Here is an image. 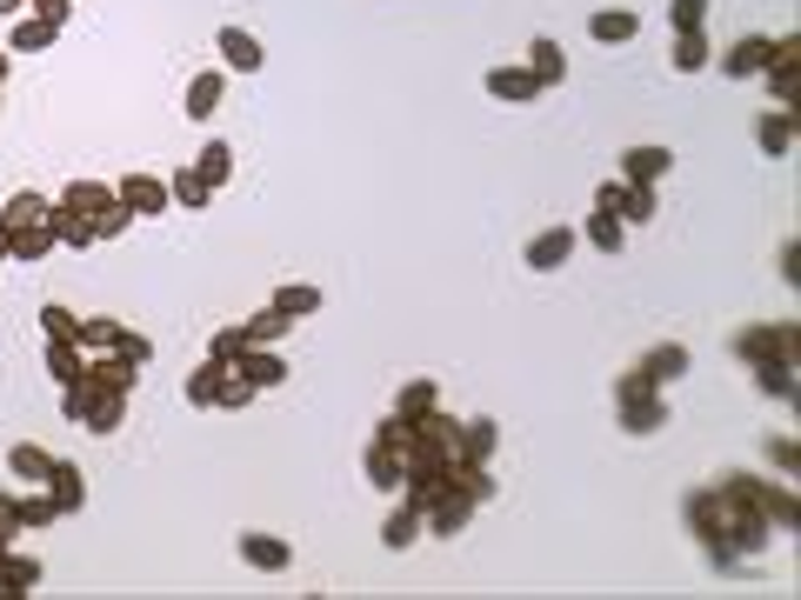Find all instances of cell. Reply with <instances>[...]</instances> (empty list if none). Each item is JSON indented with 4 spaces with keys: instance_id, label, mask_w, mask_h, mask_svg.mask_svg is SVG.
Here are the masks:
<instances>
[{
    "instance_id": "cell-1",
    "label": "cell",
    "mask_w": 801,
    "mask_h": 600,
    "mask_svg": "<svg viewBox=\"0 0 801 600\" xmlns=\"http://www.w3.org/2000/svg\"><path fill=\"white\" fill-rule=\"evenodd\" d=\"M729 354L749 361V367H762V361H789V367H801V327L795 321H782V327H742V334L729 341Z\"/></svg>"
},
{
    "instance_id": "cell-2",
    "label": "cell",
    "mask_w": 801,
    "mask_h": 600,
    "mask_svg": "<svg viewBox=\"0 0 801 600\" xmlns=\"http://www.w3.org/2000/svg\"><path fill=\"white\" fill-rule=\"evenodd\" d=\"M595 207H602V214H615L622 227H648V220H655V187H628V180H608V187L595 194Z\"/></svg>"
},
{
    "instance_id": "cell-3",
    "label": "cell",
    "mask_w": 801,
    "mask_h": 600,
    "mask_svg": "<svg viewBox=\"0 0 801 600\" xmlns=\"http://www.w3.org/2000/svg\"><path fill=\"white\" fill-rule=\"evenodd\" d=\"M114 194L127 200V214H134V220H160V214L174 207V194H167V180H160V174H127Z\"/></svg>"
},
{
    "instance_id": "cell-4",
    "label": "cell",
    "mask_w": 801,
    "mask_h": 600,
    "mask_svg": "<svg viewBox=\"0 0 801 600\" xmlns=\"http://www.w3.org/2000/svg\"><path fill=\"white\" fill-rule=\"evenodd\" d=\"M795 134H801V107H769V114L755 120V147H762L769 160H789V154H795Z\"/></svg>"
},
{
    "instance_id": "cell-5",
    "label": "cell",
    "mask_w": 801,
    "mask_h": 600,
    "mask_svg": "<svg viewBox=\"0 0 801 600\" xmlns=\"http://www.w3.org/2000/svg\"><path fill=\"white\" fill-rule=\"evenodd\" d=\"M575 247H582V234H575V227H541V234L528 240V254H521V260H528L535 274H555V267H568V260H575Z\"/></svg>"
},
{
    "instance_id": "cell-6",
    "label": "cell",
    "mask_w": 801,
    "mask_h": 600,
    "mask_svg": "<svg viewBox=\"0 0 801 600\" xmlns=\"http://www.w3.org/2000/svg\"><path fill=\"white\" fill-rule=\"evenodd\" d=\"M214 53H221V67H227V73H261V67H267L261 40H254L247 27H221V33H214Z\"/></svg>"
},
{
    "instance_id": "cell-7",
    "label": "cell",
    "mask_w": 801,
    "mask_h": 600,
    "mask_svg": "<svg viewBox=\"0 0 801 600\" xmlns=\"http://www.w3.org/2000/svg\"><path fill=\"white\" fill-rule=\"evenodd\" d=\"M221 100H227V67H201V73L187 80V107H180V114L207 127V120L221 114Z\"/></svg>"
},
{
    "instance_id": "cell-8",
    "label": "cell",
    "mask_w": 801,
    "mask_h": 600,
    "mask_svg": "<svg viewBox=\"0 0 801 600\" xmlns=\"http://www.w3.org/2000/svg\"><path fill=\"white\" fill-rule=\"evenodd\" d=\"M488 94H495L501 107H535V100H541L548 87H541V80H535L528 67H488Z\"/></svg>"
},
{
    "instance_id": "cell-9",
    "label": "cell",
    "mask_w": 801,
    "mask_h": 600,
    "mask_svg": "<svg viewBox=\"0 0 801 600\" xmlns=\"http://www.w3.org/2000/svg\"><path fill=\"white\" fill-rule=\"evenodd\" d=\"M227 374H241V381H247V387L261 394V387H281V381H287V361H281L274 347H241Z\"/></svg>"
},
{
    "instance_id": "cell-10",
    "label": "cell",
    "mask_w": 801,
    "mask_h": 600,
    "mask_svg": "<svg viewBox=\"0 0 801 600\" xmlns=\"http://www.w3.org/2000/svg\"><path fill=\"white\" fill-rule=\"evenodd\" d=\"M668 167H675V154L648 140V147H628V154H622V174H615V180H628V187H655Z\"/></svg>"
},
{
    "instance_id": "cell-11",
    "label": "cell",
    "mask_w": 801,
    "mask_h": 600,
    "mask_svg": "<svg viewBox=\"0 0 801 600\" xmlns=\"http://www.w3.org/2000/svg\"><path fill=\"white\" fill-rule=\"evenodd\" d=\"M87 387H94V381H87ZM120 421H127V394H114V387H94V394H87V414H80V434H100V441H107Z\"/></svg>"
},
{
    "instance_id": "cell-12",
    "label": "cell",
    "mask_w": 801,
    "mask_h": 600,
    "mask_svg": "<svg viewBox=\"0 0 801 600\" xmlns=\"http://www.w3.org/2000/svg\"><path fill=\"white\" fill-rule=\"evenodd\" d=\"M615 421H622V434H662V427H668V401H662V394L615 401Z\"/></svg>"
},
{
    "instance_id": "cell-13",
    "label": "cell",
    "mask_w": 801,
    "mask_h": 600,
    "mask_svg": "<svg viewBox=\"0 0 801 600\" xmlns=\"http://www.w3.org/2000/svg\"><path fill=\"white\" fill-rule=\"evenodd\" d=\"M40 488H47V494H53V508H60V521H67V514H80V508H87V474H80V468H74V461H53V468H47V481H40Z\"/></svg>"
},
{
    "instance_id": "cell-14",
    "label": "cell",
    "mask_w": 801,
    "mask_h": 600,
    "mask_svg": "<svg viewBox=\"0 0 801 600\" xmlns=\"http://www.w3.org/2000/svg\"><path fill=\"white\" fill-rule=\"evenodd\" d=\"M234 548H241V561H247L254 574H287V568H294V548L274 541V534H241Z\"/></svg>"
},
{
    "instance_id": "cell-15",
    "label": "cell",
    "mask_w": 801,
    "mask_h": 600,
    "mask_svg": "<svg viewBox=\"0 0 801 600\" xmlns=\"http://www.w3.org/2000/svg\"><path fill=\"white\" fill-rule=\"evenodd\" d=\"M755 508L769 514V528H775V534H795V528H801V501L789 494V481H762V488H755Z\"/></svg>"
},
{
    "instance_id": "cell-16",
    "label": "cell",
    "mask_w": 801,
    "mask_h": 600,
    "mask_svg": "<svg viewBox=\"0 0 801 600\" xmlns=\"http://www.w3.org/2000/svg\"><path fill=\"white\" fill-rule=\"evenodd\" d=\"M762 67H769V33H742V40L722 53V73H729V80H755Z\"/></svg>"
},
{
    "instance_id": "cell-17",
    "label": "cell",
    "mask_w": 801,
    "mask_h": 600,
    "mask_svg": "<svg viewBox=\"0 0 801 600\" xmlns=\"http://www.w3.org/2000/svg\"><path fill=\"white\" fill-rule=\"evenodd\" d=\"M87 381H94V387H114V394H134L140 367H134L127 354H114V347H107V354H87Z\"/></svg>"
},
{
    "instance_id": "cell-18",
    "label": "cell",
    "mask_w": 801,
    "mask_h": 600,
    "mask_svg": "<svg viewBox=\"0 0 801 600\" xmlns=\"http://www.w3.org/2000/svg\"><path fill=\"white\" fill-rule=\"evenodd\" d=\"M361 474H368V488H374V494H401V474H408V461H401L394 447H374V441H368V454H361Z\"/></svg>"
},
{
    "instance_id": "cell-19",
    "label": "cell",
    "mask_w": 801,
    "mask_h": 600,
    "mask_svg": "<svg viewBox=\"0 0 801 600\" xmlns=\"http://www.w3.org/2000/svg\"><path fill=\"white\" fill-rule=\"evenodd\" d=\"M475 514H481V508H475V501H461V494L448 488V494H441V501L428 508V534H434V541H455V534H461V528H468Z\"/></svg>"
},
{
    "instance_id": "cell-20",
    "label": "cell",
    "mask_w": 801,
    "mask_h": 600,
    "mask_svg": "<svg viewBox=\"0 0 801 600\" xmlns=\"http://www.w3.org/2000/svg\"><path fill=\"white\" fill-rule=\"evenodd\" d=\"M421 534H428V514H421V508H408V501L381 521V548H388V554H408Z\"/></svg>"
},
{
    "instance_id": "cell-21",
    "label": "cell",
    "mask_w": 801,
    "mask_h": 600,
    "mask_svg": "<svg viewBox=\"0 0 801 600\" xmlns=\"http://www.w3.org/2000/svg\"><path fill=\"white\" fill-rule=\"evenodd\" d=\"M33 588H40V561L7 548V554H0V600H27Z\"/></svg>"
},
{
    "instance_id": "cell-22",
    "label": "cell",
    "mask_w": 801,
    "mask_h": 600,
    "mask_svg": "<svg viewBox=\"0 0 801 600\" xmlns=\"http://www.w3.org/2000/svg\"><path fill=\"white\" fill-rule=\"evenodd\" d=\"M114 200H120V194H114L107 180H67V187H60V207H67V214H80V220H94V214H100V207H114Z\"/></svg>"
},
{
    "instance_id": "cell-23",
    "label": "cell",
    "mask_w": 801,
    "mask_h": 600,
    "mask_svg": "<svg viewBox=\"0 0 801 600\" xmlns=\"http://www.w3.org/2000/svg\"><path fill=\"white\" fill-rule=\"evenodd\" d=\"M53 214V200L47 194H33V187H20V194H7V207H0V227L7 234H20V227H40Z\"/></svg>"
},
{
    "instance_id": "cell-24",
    "label": "cell",
    "mask_w": 801,
    "mask_h": 600,
    "mask_svg": "<svg viewBox=\"0 0 801 600\" xmlns=\"http://www.w3.org/2000/svg\"><path fill=\"white\" fill-rule=\"evenodd\" d=\"M635 367H642L655 387H668V381H682V374H688V347H682V341H662V347H648Z\"/></svg>"
},
{
    "instance_id": "cell-25",
    "label": "cell",
    "mask_w": 801,
    "mask_h": 600,
    "mask_svg": "<svg viewBox=\"0 0 801 600\" xmlns=\"http://www.w3.org/2000/svg\"><path fill=\"white\" fill-rule=\"evenodd\" d=\"M448 488H455L461 501H475V508L495 501V474H488V461H455V468H448Z\"/></svg>"
},
{
    "instance_id": "cell-26",
    "label": "cell",
    "mask_w": 801,
    "mask_h": 600,
    "mask_svg": "<svg viewBox=\"0 0 801 600\" xmlns=\"http://www.w3.org/2000/svg\"><path fill=\"white\" fill-rule=\"evenodd\" d=\"M588 33H595L602 47H628V40L642 33V13H628V7H602V13L588 20Z\"/></svg>"
},
{
    "instance_id": "cell-27",
    "label": "cell",
    "mask_w": 801,
    "mask_h": 600,
    "mask_svg": "<svg viewBox=\"0 0 801 600\" xmlns=\"http://www.w3.org/2000/svg\"><path fill=\"white\" fill-rule=\"evenodd\" d=\"M521 67H528L541 87H561V80H568V53H561V40H548V33L528 47V60H521Z\"/></svg>"
},
{
    "instance_id": "cell-28",
    "label": "cell",
    "mask_w": 801,
    "mask_h": 600,
    "mask_svg": "<svg viewBox=\"0 0 801 600\" xmlns=\"http://www.w3.org/2000/svg\"><path fill=\"white\" fill-rule=\"evenodd\" d=\"M495 447H501V421H488V414L461 421V454L455 461H495Z\"/></svg>"
},
{
    "instance_id": "cell-29",
    "label": "cell",
    "mask_w": 801,
    "mask_h": 600,
    "mask_svg": "<svg viewBox=\"0 0 801 600\" xmlns=\"http://www.w3.org/2000/svg\"><path fill=\"white\" fill-rule=\"evenodd\" d=\"M755 387H762L769 401H782V407H801V381H795L789 361H762V367H755Z\"/></svg>"
},
{
    "instance_id": "cell-30",
    "label": "cell",
    "mask_w": 801,
    "mask_h": 600,
    "mask_svg": "<svg viewBox=\"0 0 801 600\" xmlns=\"http://www.w3.org/2000/svg\"><path fill=\"white\" fill-rule=\"evenodd\" d=\"M187 167H194V174H201V180H207V187L221 194V187L234 180V147H227V140H207V147H201V154H194Z\"/></svg>"
},
{
    "instance_id": "cell-31",
    "label": "cell",
    "mask_w": 801,
    "mask_h": 600,
    "mask_svg": "<svg viewBox=\"0 0 801 600\" xmlns=\"http://www.w3.org/2000/svg\"><path fill=\"white\" fill-rule=\"evenodd\" d=\"M167 194H174V207H187V214H207V207H214V187H207L194 167H174V174H167Z\"/></svg>"
},
{
    "instance_id": "cell-32",
    "label": "cell",
    "mask_w": 801,
    "mask_h": 600,
    "mask_svg": "<svg viewBox=\"0 0 801 600\" xmlns=\"http://www.w3.org/2000/svg\"><path fill=\"white\" fill-rule=\"evenodd\" d=\"M47 374H53V387L87 381V354H80V341H47Z\"/></svg>"
},
{
    "instance_id": "cell-33",
    "label": "cell",
    "mask_w": 801,
    "mask_h": 600,
    "mask_svg": "<svg viewBox=\"0 0 801 600\" xmlns=\"http://www.w3.org/2000/svg\"><path fill=\"white\" fill-rule=\"evenodd\" d=\"M47 468H53V454H47V447H33V441H20V447H7V474H13V481H27V488H40V481H47Z\"/></svg>"
},
{
    "instance_id": "cell-34",
    "label": "cell",
    "mask_w": 801,
    "mask_h": 600,
    "mask_svg": "<svg viewBox=\"0 0 801 600\" xmlns=\"http://www.w3.org/2000/svg\"><path fill=\"white\" fill-rule=\"evenodd\" d=\"M53 40H60V27H53V20H40V13H27V20H13L7 53H40V47H53Z\"/></svg>"
},
{
    "instance_id": "cell-35",
    "label": "cell",
    "mask_w": 801,
    "mask_h": 600,
    "mask_svg": "<svg viewBox=\"0 0 801 600\" xmlns=\"http://www.w3.org/2000/svg\"><path fill=\"white\" fill-rule=\"evenodd\" d=\"M709 60H715V47H709V33H702V27H695V33H675V53H668V67H675V73H702Z\"/></svg>"
},
{
    "instance_id": "cell-36",
    "label": "cell",
    "mask_w": 801,
    "mask_h": 600,
    "mask_svg": "<svg viewBox=\"0 0 801 600\" xmlns=\"http://www.w3.org/2000/svg\"><path fill=\"white\" fill-rule=\"evenodd\" d=\"M428 407H441V387L428 381V374H414V381H401V394H394V414H428Z\"/></svg>"
},
{
    "instance_id": "cell-37",
    "label": "cell",
    "mask_w": 801,
    "mask_h": 600,
    "mask_svg": "<svg viewBox=\"0 0 801 600\" xmlns=\"http://www.w3.org/2000/svg\"><path fill=\"white\" fill-rule=\"evenodd\" d=\"M47 227H53V240H60V247H94V220H80V214H67L60 200H53V214H47Z\"/></svg>"
},
{
    "instance_id": "cell-38",
    "label": "cell",
    "mask_w": 801,
    "mask_h": 600,
    "mask_svg": "<svg viewBox=\"0 0 801 600\" xmlns=\"http://www.w3.org/2000/svg\"><path fill=\"white\" fill-rule=\"evenodd\" d=\"M582 234H588V247H595V254H622V240H628V227H622L615 214H602V207L588 214V227H582Z\"/></svg>"
},
{
    "instance_id": "cell-39",
    "label": "cell",
    "mask_w": 801,
    "mask_h": 600,
    "mask_svg": "<svg viewBox=\"0 0 801 600\" xmlns=\"http://www.w3.org/2000/svg\"><path fill=\"white\" fill-rule=\"evenodd\" d=\"M53 247H60V240H53V227L40 220V227H20V234H13V254H7V260H27V267H33V260H47Z\"/></svg>"
},
{
    "instance_id": "cell-40",
    "label": "cell",
    "mask_w": 801,
    "mask_h": 600,
    "mask_svg": "<svg viewBox=\"0 0 801 600\" xmlns=\"http://www.w3.org/2000/svg\"><path fill=\"white\" fill-rule=\"evenodd\" d=\"M267 307H281L287 321H307V314H321V287H301V281H294V287H274Z\"/></svg>"
},
{
    "instance_id": "cell-41",
    "label": "cell",
    "mask_w": 801,
    "mask_h": 600,
    "mask_svg": "<svg viewBox=\"0 0 801 600\" xmlns=\"http://www.w3.org/2000/svg\"><path fill=\"white\" fill-rule=\"evenodd\" d=\"M287 327H294V321H287L281 307H261L254 321H241V334H247V347H274V341H281Z\"/></svg>"
},
{
    "instance_id": "cell-42",
    "label": "cell",
    "mask_w": 801,
    "mask_h": 600,
    "mask_svg": "<svg viewBox=\"0 0 801 600\" xmlns=\"http://www.w3.org/2000/svg\"><path fill=\"white\" fill-rule=\"evenodd\" d=\"M120 341V321L114 314H80V354H107Z\"/></svg>"
},
{
    "instance_id": "cell-43",
    "label": "cell",
    "mask_w": 801,
    "mask_h": 600,
    "mask_svg": "<svg viewBox=\"0 0 801 600\" xmlns=\"http://www.w3.org/2000/svg\"><path fill=\"white\" fill-rule=\"evenodd\" d=\"M221 374H227L221 361H201V367L187 374V387H180V394H187V407H214V394H221Z\"/></svg>"
},
{
    "instance_id": "cell-44",
    "label": "cell",
    "mask_w": 801,
    "mask_h": 600,
    "mask_svg": "<svg viewBox=\"0 0 801 600\" xmlns=\"http://www.w3.org/2000/svg\"><path fill=\"white\" fill-rule=\"evenodd\" d=\"M40 334H47V341H80V314L60 307V301H47V307H40Z\"/></svg>"
},
{
    "instance_id": "cell-45",
    "label": "cell",
    "mask_w": 801,
    "mask_h": 600,
    "mask_svg": "<svg viewBox=\"0 0 801 600\" xmlns=\"http://www.w3.org/2000/svg\"><path fill=\"white\" fill-rule=\"evenodd\" d=\"M53 521H60V508H53V494H47V488L20 501V528H27V534H40V528H53Z\"/></svg>"
},
{
    "instance_id": "cell-46",
    "label": "cell",
    "mask_w": 801,
    "mask_h": 600,
    "mask_svg": "<svg viewBox=\"0 0 801 600\" xmlns=\"http://www.w3.org/2000/svg\"><path fill=\"white\" fill-rule=\"evenodd\" d=\"M769 468H775L782 481H795L801 474V441L795 434H775V441H769Z\"/></svg>"
},
{
    "instance_id": "cell-47",
    "label": "cell",
    "mask_w": 801,
    "mask_h": 600,
    "mask_svg": "<svg viewBox=\"0 0 801 600\" xmlns=\"http://www.w3.org/2000/svg\"><path fill=\"white\" fill-rule=\"evenodd\" d=\"M134 227V214H127V200H114V207H100L94 214V240H120Z\"/></svg>"
},
{
    "instance_id": "cell-48",
    "label": "cell",
    "mask_w": 801,
    "mask_h": 600,
    "mask_svg": "<svg viewBox=\"0 0 801 600\" xmlns=\"http://www.w3.org/2000/svg\"><path fill=\"white\" fill-rule=\"evenodd\" d=\"M762 80H769V94H775V107H795L801 67H762Z\"/></svg>"
},
{
    "instance_id": "cell-49",
    "label": "cell",
    "mask_w": 801,
    "mask_h": 600,
    "mask_svg": "<svg viewBox=\"0 0 801 600\" xmlns=\"http://www.w3.org/2000/svg\"><path fill=\"white\" fill-rule=\"evenodd\" d=\"M247 347V334L241 327H214V341H207V361H221V367H234V354Z\"/></svg>"
},
{
    "instance_id": "cell-50",
    "label": "cell",
    "mask_w": 801,
    "mask_h": 600,
    "mask_svg": "<svg viewBox=\"0 0 801 600\" xmlns=\"http://www.w3.org/2000/svg\"><path fill=\"white\" fill-rule=\"evenodd\" d=\"M668 20H675V33H695V27H709V0H668Z\"/></svg>"
},
{
    "instance_id": "cell-51",
    "label": "cell",
    "mask_w": 801,
    "mask_h": 600,
    "mask_svg": "<svg viewBox=\"0 0 801 600\" xmlns=\"http://www.w3.org/2000/svg\"><path fill=\"white\" fill-rule=\"evenodd\" d=\"M114 354H127L134 367H147V361H154V341H147V334H134V327L120 321V341H114Z\"/></svg>"
},
{
    "instance_id": "cell-52",
    "label": "cell",
    "mask_w": 801,
    "mask_h": 600,
    "mask_svg": "<svg viewBox=\"0 0 801 600\" xmlns=\"http://www.w3.org/2000/svg\"><path fill=\"white\" fill-rule=\"evenodd\" d=\"M247 401H254V387H247L241 374H221V394H214V407H221V414H234V407H247Z\"/></svg>"
},
{
    "instance_id": "cell-53",
    "label": "cell",
    "mask_w": 801,
    "mask_h": 600,
    "mask_svg": "<svg viewBox=\"0 0 801 600\" xmlns=\"http://www.w3.org/2000/svg\"><path fill=\"white\" fill-rule=\"evenodd\" d=\"M408 427H414V421H408V414H394V407H388V421H381V427H374V447H394V454H401V447H408Z\"/></svg>"
},
{
    "instance_id": "cell-54",
    "label": "cell",
    "mask_w": 801,
    "mask_h": 600,
    "mask_svg": "<svg viewBox=\"0 0 801 600\" xmlns=\"http://www.w3.org/2000/svg\"><path fill=\"white\" fill-rule=\"evenodd\" d=\"M769 67H801V33H775L769 40Z\"/></svg>"
},
{
    "instance_id": "cell-55",
    "label": "cell",
    "mask_w": 801,
    "mask_h": 600,
    "mask_svg": "<svg viewBox=\"0 0 801 600\" xmlns=\"http://www.w3.org/2000/svg\"><path fill=\"white\" fill-rule=\"evenodd\" d=\"M13 534H27V528H20V501H13V494H0V554L13 548Z\"/></svg>"
},
{
    "instance_id": "cell-56",
    "label": "cell",
    "mask_w": 801,
    "mask_h": 600,
    "mask_svg": "<svg viewBox=\"0 0 801 600\" xmlns=\"http://www.w3.org/2000/svg\"><path fill=\"white\" fill-rule=\"evenodd\" d=\"M87 394H94L87 381H74V387H60V414H67L74 427H80V414H87Z\"/></svg>"
},
{
    "instance_id": "cell-57",
    "label": "cell",
    "mask_w": 801,
    "mask_h": 600,
    "mask_svg": "<svg viewBox=\"0 0 801 600\" xmlns=\"http://www.w3.org/2000/svg\"><path fill=\"white\" fill-rule=\"evenodd\" d=\"M775 267H782V287H801V247L795 240H782V260H775Z\"/></svg>"
},
{
    "instance_id": "cell-58",
    "label": "cell",
    "mask_w": 801,
    "mask_h": 600,
    "mask_svg": "<svg viewBox=\"0 0 801 600\" xmlns=\"http://www.w3.org/2000/svg\"><path fill=\"white\" fill-rule=\"evenodd\" d=\"M40 20H53V27H67V13H74V0H27Z\"/></svg>"
},
{
    "instance_id": "cell-59",
    "label": "cell",
    "mask_w": 801,
    "mask_h": 600,
    "mask_svg": "<svg viewBox=\"0 0 801 600\" xmlns=\"http://www.w3.org/2000/svg\"><path fill=\"white\" fill-rule=\"evenodd\" d=\"M7 254H13V234H7V227H0V260H7Z\"/></svg>"
},
{
    "instance_id": "cell-60",
    "label": "cell",
    "mask_w": 801,
    "mask_h": 600,
    "mask_svg": "<svg viewBox=\"0 0 801 600\" xmlns=\"http://www.w3.org/2000/svg\"><path fill=\"white\" fill-rule=\"evenodd\" d=\"M20 7H27V0H0V13H7V20H13V13H20Z\"/></svg>"
},
{
    "instance_id": "cell-61",
    "label": "cell",
    "mask_w": 801,
    "mask_h": 600,
    "mask_svg": "<svg viewBox=\"0 0 801 600\" xmlns=\"http://www.w3.org/2000/svg\"><path fill=\"white\" fill-rule=\"evenodd\" d=\"M0 80H7V53H0Z\"/></svg>"
},
{
    "instance_id": "cell-62",
    "label": "cell",
    "mask_w": 801,
    "mask_h": 600,
    "mask_svg": "<svg viewBox=\"0 0 801 600\" xmlns=\"http://www.w3.org/2000/svg\"><path fill=\"white\" fill-rule=\"evenodd\" d=\"M0 107H7V80H0Z\"/></svg>"
}]
</instances>
